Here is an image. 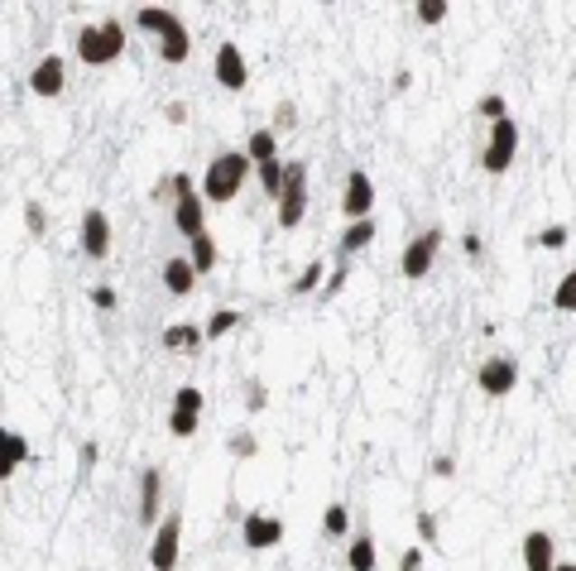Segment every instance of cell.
I'll list each match as a JSON object with an SVG mask.
<instances>
[{
	"instance_id": "obj_1",
	"label": "cell",
	"mask_w": 576,
	"mask_h": 571,
	"mask_svg": "<svg viewBox=\"0 0 576 571\" xmlns=\"http://www.w3.org/2000/svg\"><path fill=\"white\" fill-rule=\"evenodd\" d=\"M250 154L246 149H226L217 154V159L207 164V173H202V202H231V197L246 188V178H250Z\"/></svg>"
},
{
	"instance_id": "obj_2",
	"label": "cell",
	"mask_w": 576,
	"mask_h": 571,
	"mask_svg": "<svg viewBox=\"0 0 576 571\" xmlns=\"http://www.w3.org/2000/svg\"><path fill=\"white\" fill-rule=\"evenodd\" d=\"M125 53V24L120 20H101V24H82L78 29V58L87 68H106Z\"/></svg>"
},
{
	"instance_id": "obj_3",
	"label": "cell",
	"mask_w": 576,
	"mask_h": 571,
	"mask_svg": "<svg viewBox=\"0 0 576 571\" xmlns=\"http://www.w3.org/2000/svg\"><path fill=\"white\" fill-rule=\"evenodd\" d=\"M514 159H519V120L505 116V120H495V126H490V135H485L480 168L490 178H499V173H509V168H514Z\"/></svg>"
},
{
	"instance_id": "obj_4",
	"label": "cell",
	"mask_w": 576,
	"mask_h": 571,
	"mask_svg": "<svg viewBox=\"0 0 576 571\" xmlns=\"http://www.w3.org/2000/svg\"><path fill=\"white\" fill-rule=\"evenodd\" d=\"M302 216H308V164L288 159V183H283V197H279L274 221H279V230H298Z\"/></svg>"
},
{
	"instance_id": "obj_5",
	"label": "cell",
	"mask_w": 576,
	"mask_h": 571,
	"mask_svg": "<svg viewBox=\"0 0 576 571\" xmlns=\"http://www.w3.org/2000/svg\"><path fill=\"white\" fill-rule=\"evenodd\" d=\"M437 250H442V226H428V230H418L413 240L404 245V255H399V274L404 279H428L432 265H437Z\"/></svg>"
},
{
	"instance_id": "obj_6",
	"label": "cell",
	"mask_w": 576,
	"mask_h": 571,
	"mask_svg": "<svg viewBox=\"0 0 576 571\" xmlns=\"http://www.w3.org/2000/svg\"><path fill=\"white\" fill-rule=\"evenodd\" d=\"M476 384L485 398H509L514 389H519V360L509 356H485L480 370H476Z\"/></svg>"
},
{
	"instance_id": "obj_7",
	"label": "cell",
	"mask_w": 576,
	"mask_h": 571,
	"mask_svg": "<svg viewBox=\"0 0 576 571\" xmlns=\"http://www.w3.org/2000/svg\"><path fill=\"white\" fill-rule=\"evenodd\" d=\"M178 543H183V514H163V523L154 529V543H149V566L173 571L178 566Z\"/></svg>"
},
{
	"instance_id": "obj_8",
	"label": "cell",
	"mask_w": 576,
	"mask_h": 571,
	"mask_svg": "<svg viewBox=\"0 0 576 571\" xmlns=\"http://www.w3.org/2000/svg\"><path fill=\"white\" fill-rule=\"evenodd\" d=\"M211 77H217V87H226V91H246L250 87L246 53H240L236 43H221V49L211 53Z\"/></svg>"
},
{
	"instance_id": "obj_9",
	"label": "cell",
	"mask_w": 576,
	"mask_h": 571,
	"mask_svg": "<svg viewBox=\"0 0 576 571\" xmlns=\"http://www.w3.org/2000/svg\"><path fill=\"white\" fill-rule=\"evenodd\" d=\"M370 207H375V183H370L366 168H351V173H346V188H341L346 221H370Z\"/></svg>"
},
{
	"instance_id": "obj_10",
	"label": "cell",
	"mask_w": 576,
	"mask_h": 571,
	"mask_svg": "<svg viewBox=\"0 0 576 571\" xmlns=\"http://www.w3.org/2000/svg\"><path fill=\"white\" fill-rule=\"evenodd\" d=\"M240 538H246L250 552H269L283 543V519L279 514H260V509H250L246 523H240Z\"/></svg>"
},
{
	"instance_id": "obj_11",
	"label": "cell",
	"mask_w": 576,
	"mask_h": 571,
	"mask_svg": "<svg viewBox=\"0 0 576 571\" xmlns=\"http://www.w3.org/2000/svg\"><path fill=\"white\" fill-rule=\"evenodd\" d=\"M63 87H68V63L58 53H43L34 63V72H29V91L43 97V101H53V97H63Z\"/></svg>"
},
{
	"instance_id": "obj_12",
	"label": "cell",
	"mask_w": 576,
	"mask_h": 571,
	"mask_svg": "<svg viewBox=\"0 0 576 571\" xmlns=\"http://www.w3.org/2000/svg\"><path fill=\"white\" fill-rule=\"evenodd\" d=\"M173 230H178L188 245H192L197 236H207V202H202V192L173 197Z\"/></svg>"
},
{
	"instance_id": "obj_13",
	"label": "cell",
	"mask_w": 576,
	"mask_h": 571,
	"mask_svg": "<svg viewBox=\"0 0 576 571\" xmlns=\"http://www.w3.org/2000/svg\"><path fill=\"white\" fill-rule=\"evenodd\" d=\"M82 255L87 259H106V255H111V216H106L101 207L82 211Z\"/></svg>"
},
{
	"instance_id": "obj_14",
	"label": "cell",
	"mask_w": 576,
	"mask_h": 571,
	"mask_svg": "<svg viewBox=\"0 0 576 571\" xmlns=\"http://www.w3.org/2000/svg\"><path fill=\"white\" fill-rule=\"evenodd\" d=\"M140 523H163V471L159 466H144L140 471V509H135Z\"/></svg>"
},
{
	"instance_id": "obj_15",
	"label": "cell",
	"mask_w": 576,
	"mask_h": 571,
	"mask_svg": "<svg viewBox=\"0 0 576 571\" xmlns=\"http://www.w3.org/2000/svg\"><path fill=\"white\" fill-rule=\"evenodd\" d=\"M519 557H524V571H557V543H553V533H524L519 538Z\"/></svg>"
},
{
	"instance_id": "obj_16",
	"label": "cell",
	"mask_w": 576,
	"mask_h": 571,
	"mask_svg": "<svg viewBox=\"0 0 576 571\" xmlns=\"http://www.w3.org/2000/svg\"><path fill=\"white\" fill-rule=\"evenodd\" d=\"M163 288L173 293V298H188V293L197 288V269H192V259H183V255H173L169 265H163Z\"/></svg>"
},
{
	"instance_id": "obj_17",
	"label": "cell",
	"mask_w": 576,
	"mask_h": 571,
	"mask_svg": "<svg viewBox=\"0 0 576 571\" xmlns=\"http://www.w3.org/2000/svg\"><path fill=\"white\" fill-rule=\"evenodd\" d=\"M159 58H163V63H173V68H183L188 58H192V34H188V24H183V20H178L169 34L159 39Z\"/></svg>"
},
{
	"instance_id": "obj_18",
	"label": "cell",
	"mask_w": 576,
	"mask_h": 571,
	"mask_svg": "<svg viewBox=\"0 0 576 571\" xmlns=\"http://www.w3.org/2000/svg\"><path fill=\"white\" fill-rule=\"evenodd\" d=\"M24 461H29V442H24L14 427H5V432H0V475L10 481V475L20 471Z\"/></svg>"
},
{
	"instance_id": "obj_19",
	"label": "cell",
	"mask_w": 576,
	"mask_h": 571,
	"mask_svg": "<svg viewBox=\"0 0 576 571\" xmlns=\"http://www.w3.org/2000/svg\"><path fill=\"white\" fill-rule=\"evenodd\" d=\"M178 24V14L173 10H163V5H140L135 10V29H144V34H169V29Z\"/></svg>"
},
{
	"instance_id": "obj_20",
	"label": "cell",
	"mask_w": 576,
	"mask_h": 571,
	"mask_svg": "<svg viewBox=\"0 0 576 571\" xmlns=\"http://www.w3.org/2000/svg\"><path fill=\"white\" fill-rule=\"evenodd\" d=\"M346 566L351 571H375L380 566V552H375V538L370 533H356L351 548H346Z\"/></svg>"
},
{
	"instance_id": "obj_21",
	"label": "cell",
	"mask_w": 576,
	"mask_h": 571,
	"mask_svg": "<svg viewBox=\"0 0 576 571\" xmlns=\"http://www.w3.org/2000/svg\"><path fill=\"white\" fill-rule=\"evenodd\" d=\"M240 322H246V317H240V307H217V313L202 322V336H207V342H221L226 332L240 327Z\"/></svg>"
},
{
	"instance_id": "obj_22",
	"label": "cell",
	"mask_w": 576,
	"mask_h": 571,
	"mask_svg": "<svg viewBox=\"0 0 576 571\" xmlns=\"http://www.w3.org/2000/svg\"><path fill=\"white\" fill-rule=\"evenodd\" d=\"M246 154H250L255 168H260V164H274V159H279V135H274V130H255L250 145H246Z\"/></svg>"
},
{
	"instance_id": "obj_23",
	"label": "cell",
	"mask_w": 576,
	"mask_h": 571,
	"mask_svg": "<svg viewBox=\"0 0 576 571\" xmlns=\"http://www.w3.org/2000/svg\"><path fill=\"white\" fill-rule=\"evenodd\" d=\"M366 245H375V216L370 221H351L341 230V255H360Z\"/></svg>"
},
{
	"instance_id": "obj_24",
	"label": "cell",
	"mask_w": 576,
	"mask_h": 571,
	"mask_svg": "<svg viewBox=\"0 0 576 571\" xmlns=\"http://www.w3.org/2000/svg\"><path fill=\"white\" fill-rule=\"evenodd\" d=\"M192 269H197V279H207V274L211 269H217V240H211V236H197L192 240Z\"/></svg>"
},
{
	"instance_id": "obj_25",
	"label": "cell",
	"mask_w": 576,
	"mask_h": 571,
	"mask_svg": "<svg viewBox=\"0 0 576 571\" xmlns=\"http://www.w3.org/2000/svg\"><path fill=\"white\" fill-rule=\"evenodd\" d=\"M255 173H260V188L279 202V197H283V183H288V164H283V159H274V164H260Z\"/></svg>"
},
{
	"instance_id": "obj_26",
	"label": "cell",
	"mask_w": 576,
	"mask_h": 571,
	"mask_svg": "<svg viewBox=\"0 0 576 571\" xmlns=\"http://www.w3.org/2000/svg\"><path fill=\"white\" fill-rule=\"evenodd\" d=\"M159 342L169 346V351H197V346L207 342V336L197 332V327H163V336H159Z\"/></svg>"
},
{
	"instance_id": "obj_27",
	"label": "cell",
	"mask_w": 576,
	"mask_h": 571,
	"mask_svg": "<svg viewBox=\"0 0 576 571\" xmlns=\"http://www.w3.org/2000/svg\"><path fill=\"white\" fill-rule=\"evenodd\" d=\"M322 274H327V265H322V259H312V265H302V274H298V279L288 284V288H293L298 298H308V293L322 288Z\"/></svg>"
},
{
	"instance_id": "obj_28",
	"label": "cell",
	"mask_w": 576,
	"mask_h": 571,
	"mask_svg": "<svg viewBox=\"0 0 576 571\" xmlns=\"http://www.w3.org/2000/svg\"><path fill=\"white\" fill-rule=\"evenodd\" d=\"M322 533H327V538H346V533H351V509H346V504H327Z\"/></svg>"
},
{
	"instance_id": "obj_29",
	"label": "cell",
	"mask_w": 576,
	"mask_h": 571,
	"mask_svg": "<svg viewBox=\"0 0 576 571\" xmlns=\"http://www.w3.org/2000/svg\"><path fill=\"white\" fill-rule=\"evenodd\" d=\"M173 408H178V413H197V418H202L207 398H202V389H197V384H178V389H173Z\"/></svg>"
},
{
	"instance_id": "obj_30",
	"label": "cell",
	"mask_w": 576,
	"mask_h": 571,
	"mask_svg": "<svg viewBox=\"0 0 576 571\" xmlns=\"http://www.w3.org/2000/svg\"><path fill=\"white\" fill-rule=\"evenodd\" d=\"M553 307H557V313H576V269H567L562 279H557V288H553Z\"/></svg>"
},
{
	"instance_id": "obj_31",
	"label": "cell",
	"mask_w": 576,
	"mask_h": 571,
	"mask_svg": "<svg viewBox=\"0 0 576 571\" xmlns=\"http://www.w3.org/2000/svg\"><path fill=\"white\" fill-rule=\"evenodd\" d=\"M567 240H571V230H567L562 221H553V226H543V230H538V240H534V245H538V250H567Z\"/></svg>"
},
{
	"instance_id": "obj_32",
	"label": "cell",
	"mask_w": 576,
	"mask_h": 571,
	"mask_svg": "<svg viewBox=\"0 0 576 571\" xmlns=\"http://www.w3.org/2000/svg\"><path fill=\"white\" fill-rule=\"evenodd\" d=\"M413 14H418V24H442L447 20V14H451V5H447V0H418V5H413Z\"/></svg>"
},
{
	"instance_id": "obj_33",
	"label": "cell",
	"mask_w": 576,
	"mask_h": 571,
	"mask_svg": "<svg viewBox=\"0 0 576 571\" xmlns=\"http://www.w3.org/2000/svg\"><path fill=\"white\" fill-rule=\"evenodd\" d=\"M197 427H202V418H197V413L169 408V432H173V437H197Z\"/></svg>"
},
{
	"instance_id": "obj_34",
	"label": "cell",
	"mask_w": 576,
	"mask_h": 571,
	"mask_svg": "<svg viewBox=\"0 0 576 571\" xmlns=\"http://www.w3.org/2000/svg\"><path fill=\"white\" fill-rule=\"evenodd\" d=\"M476 111H480V120H490V126H495V120H505V116H509V101L499 97V91H490V97H480Z\"/></svg>"
},
{
	"instance_id": "obj_35",
	"label": "cell",
	"mask_w": 576,
	"mask_h": 571,
	"mask_svg": "<svg viewBox=\"0 0 576 571\" xmlns=\"http://www.w3.org/2000/svg\"><path fill=\"white\" fill-rule=\"evenodd\" d=\"M24 226H29V236H43V230H49V211H43V202H24Z\"/></svg>"
},
{
	"instance_id": "obj_36",
	"label": "cell",
	"mask_w": 576,
	"mask_h": 571,
	"mask_svg": "<svg viewBox=\"0 0 576 571\" xmlns=\"http://www.w3.org/2000/svg\"><path fill=\"white\" fill-rule=\"evenodd\" d=\"M293 126H298V106L293 101H279L274 106V126H269V130L279 135V130H293Z\"/></svg>"
},
{
	"instance_id": "obj_37",
	"label": "cell",
	"mask_w": 576,
	"mask_h": 571,
	"mask_svg": "<svg viewBox=\"0 0 576 571\" xmlns=\"http://www.w3.org/2000/svg\"><path fill=\"white\" fill-rule=\"evenodd\" d=\"M226 446H231V456H240V461H246V456H260V442H255L250 432H236Z\"/></svg>"
},
{
	"instance_id": "obj_38",
	"label": "cell",
	"mask_w": 576,
	"mask_h": 571,
	"mask_svg": "<svg viewBox=\"0 0 576 571\" xmlns=\"http://www.w3.org/2000/svg\"><path fill=\"white\" fill-rule=\"evenodd\" d=\"M418 538H423V548H437V519L428 514V509L418 514Z\"/></svg>"
},
{
	"instance_id": "obj_39",
	"label": "cell",
	"mask_w": 576,
	"mask_h": 571,
	"mask_svg": "<svg viewBox=\"0 0 576 571\" xmlns=\"http://www.w3.org/2000/svg\"><path fill=\"white\" fill-rule=\"evenodd\" d=\"M265 404H269V398H265V384H260V379H250V384H246V408H250V413H260Z\"/></svg>"
},
{
	"instance_id": "obj_40",
	"label": "cell",
	"mask_w": 576,
	"mask_h": 571,
	"mask_svg": "<svg viewBox=\"0 0 576 571\" xmlns=\"http://www.w3.org/2000/svg\"><path fill=\"white\" fill-rule=\"evenodd\" d=\"M423 557H428V548H408L399 557V571H423Z\"/></svg>"
},
{
	"instance_id": "obj_41",
	"label": "cell",
	"mask_w": 576,
	"mask_h": 571,
	"mask_svg": "<svg viewBox=\"0 0 576 571\" xmlns=\"http://www.w3.org/2000/svg\"><path fill=\"white\" fill-rule=\"evenodd\" d=\"M480 250H485V240L476 236V230H466V236H461V255L466 259H480Z\"/></svg>"
},
{
	"instance_id": "obj_42",
	"label": "cell",
	"mask_w": 576,
	"mask_h": 571,
	"mask_svg": "<svg viewBox=\"0 0 576 571\" xmlns=\"http://www.w3.org/2000/svg\"><path fill=\"white\" fill-rule=\"evenodd\" d=\"M163 120H169V126H188V106L183 101H169V106H163Z\"/></svg>"
},
{
	"instance_id": "obj_43",
	"label": "cell",
	"mask_w": 576,
	"mask_h": 571,
	"mask_svg": "<svg viewBox=\"0 0 576 571\" xmlns=\"http://www.w3.org/2000/svg\"><path fill=\"white\" fill-rule=\"evenodd\" d=\"M92 307H101V313H111V307H116V288H92Z\"/></svg>"
},
{
	"instance_id": "obj_44",
	"label": "cell",
	"mask_w": 576,
	"mask_h": 571,
	"mask_svg": "<svg viewBox=\"0 0 576 571\" xmlns=\"http://www.w3.org/2000/svg\"><path fill=\"white\" fill-rule=\"evenodd\" d=\"M97 456H101V446H97V442H82V452H78V466H82V471H92V466H97Z\"/></svg>"
},
{
	"instance_id": "obj_45",
	"label": "cell",
	"mask_w": 576,
	"mask_h": 571,
	"mask_svg": "<svg viewBox=\"0 0 576 571\" xmlns=\"http://www.w3.org/2000/svg\"><path fill=\"white\" fill-rule=\"evenodd\" d=\"M432 475H437V481H451V475H457V461H451V456H437V461H432Z\"/></svg>"
},
{
	"instance_id": "obj_46",
	"label": "cell",
	"mask_w": 576,
	"mask_h": 571,
	"mask_svg": "<svg viewBox=\"0 0 576 571\" xmlns=\"http://www.w3.org/2000/svg\"><path fill=\"white\" fill-rule=\"evenodd\" d=\"M346 274H351V269H346V265H341V269H337V274H331V279L322 284V288H327V298H337V293L346 288Z\"/></svg>"
},
{
	"instance_id": "obj_47",
	"label": "cell",
	"mask_w": 576,
	"mask_h": 571,
	"mask_svg": "<svg viewBox=\"0 0 576 571\" xmlns=\"http://www.w3.org/2000/svg\"><path fill=\"white\" fill-rule=\"evenodd\" d=\"M183 192H197L192 178H188V173H173V197H183Z\"/></svg>"
},
{
	"instance_id": "obj_48",
	"label": "cell",
	"mask_w": 576,
	"mask_h": 571,
	"mask_svg": "<svg viewBox=\"0 0 576 571\" xmlns=\"http://www.w3.org/2000/svg\"><path fill=\"white\" fill-rule=\"evenodd\" d=\"M408 87H413V72L399 68V72H394V91H408Z\"/></svg>"
},
{
	"instance_id": "obj_49",
	"label": "cell",
	"mask_w": 576,
	"mask_h": 571,
	"mask_svg": "<svg viewBox=\"0 0 576 571\" xmlns=\"http://www.w3.org/2000/svg\"><path fill=\"white\" fill-rule=\"evenodd\" d=\"M557 571H576V562H557Z\"/></svg>"
}]
</instances>
